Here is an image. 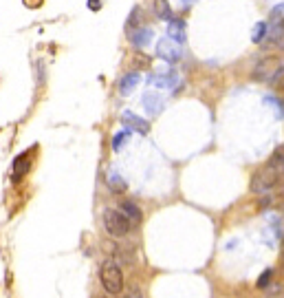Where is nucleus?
<instances>
[{
    "label": "nucleus",
    "instance_id": "f257e3e1",
    "mask_svg": "<svg viewBox=\"0 0 284 298\" xmlns=\"http://www.w3.org/2000/svg\"><path fill=\"white\" fill-rule=\"evenodd\" d=\"M102 285L104 289L108 291V294H121V289H124V274H121V267L113 261H108L102 267Z\"/></svg>",
    "mask_w": 284,
    "mask_h": 298
},
{
    "label": "nucleus",
    "instance_id": "f03ea898",
    "mask_svg": "<svg viewBox=\"0 0 284 298\" xmlns=\"http://www.w3.org/2000/svg\"><path fill=\"white\" fill-rule=\"evenodd\" d=\"M104 225L108 230V234L113 236H126L130 232V221L126 219V214L121 210H115V208H108L104 212Z\"/></svg>",
    "mask_w": 284,
    "mask_h": 298
},
{
    "label": "nucleus",
    "instance_id": "7ed1b4c3",
    "mask_svg": "<svg viewBox=\"0 0 284 298\" xmlns=\"http://www.w3.org/2000/svg\"><path fill=\"white\" fill-rule=\"evenodd\" d=\"M157 55L165 62H176L181 60V49H179V42H174L172 38H161L157 42Z\"/></svg>",
    "mask_w": 284,
    "mask_h": 298
},
{
    "label": "nucleus",
    "instance_id": "20e7f679",
    "mask_svg": "<svg viewBox=\"0 0 284 298\" xmlns=\"http://www.w3.org/2000/svg\"><path fill=\"white\" fill-rule=\"evenodd\" d=\"M275 181H277V177L273 173H269V170H260V173L255 175V179H253V190L255 192H269Z\"/></svg>",
    "mask_w": 284,
    "mask_h": 298
},
{
    "label": "nucleus",
    "instance_id": "39448f33",
    "mask_svg": "<svg viewBox=\"0 0 284 298\" xmlns=\"http://www.w3.org/2000/svg\"><path fill=\"white\" fill-rule=\"evenodd\" d=\"M143 106H146L148 115H159L163 108V97L157 95L154 91H146L143 93Z\"/></svg>",
    "mask_w": 284,
    "mask_h": 298
},
{
    "label": "nucleus",
    "instance_id": "423d86ee",
    "mask_svg": "<svg viewBox=\"0 0 284 298\" xmlns=\"http://www.w3.org/2000/svg\"><path fill=\"white\" fill-rule=\"evenodd\" d=\"M121 117H124V121H126V126H128V128H132V130H139V132H141V135H146V132L150 130L148 121H143L141 117H137V115H135V113H130V110H126V113L121 115Z\"/></svg>",
    "mask_w": 284,
    "mask_h": 298
},
{
    "label": "nucleus",
    "instance_id": "0eeeda50",
    "mask_svg": "<svg viewBox=\"0 0 284 298\" xmlns=\"http://www.w3.org/2000/svg\"><path fill=\"white\" fill-rule=\"evenodd\" d=\"M150 40H152V31H150V29H135V31H130V42L135 44V47H139V49L148 47Z\"/></svg>",
    "mask_w": 284,
    "mask_h": 298
},
{
    "label": "nucleus",
    "instance_id": "6e6552de",
    "mask_svg": "<svg viewBox=\"0 0 284 298\" xmlns=\"http://www.w3.org/2000/svg\"><path fill=\"white\" fill-rule=\"evenodd\" d=\"M139 80H141L139 73H128V75H124V77H121V82H119V93H121V95H130V93L137 88Z\"/></svg>",
    "mask_w": 284,
    "mask_h": 298
},
{
    "label": "nucleus",
    "instance_id": "1a4fd4ad",
    "mask_svg": "<svg viewBox=\"0 0 284 298\" xmlns=\"http://www.w3.org/2000/svg\"><path fill=\"white\" fill-rule=\"evenodd\" d=\"M168 22H170L168 29H170V38H172V40L179 42V44L185 42V25H183L181 20H174V18L168 20Z\"/></svg>",
    "mask_w": 284,
    "mask_h": 298
},
{
    "label": "nucleus",
    "instance_id": "9d476101",
    "mask_svg": "<svg viewBox=\"0 0 284 298\" xmlns=\"http://www.w3.org/2000/svg\"><path fill=\"white\" fill-rule=\"evenodd\" d=\"M119 208H121V212L126 214V219L130 221V223H139V221H141V210H139L132 201H121Z\"/></svg>",
    "mask_w": 284,
    "mask_h": 298
},
{
    "label": "nucleus",
    "instance_id": "9b49d317",
    "mask_svg": "<svg viewBox=\"0 0 284 298\" xmlns=\"http://www.w3.org/2000/svg\"><path fill=\"white\" fill-rule=\"evenodd\" d=\"M150 84L152 86H174L176 84V75L174 73H168V75H150Z\"/></svg>",
    "mask_w": 284,
    "mask_h": 298
},
{
    "label": "nucleus",
    "instance_id": "f8f14e48",
    "mask_svg": "<svg viewBox=\"0 0 284 298\" xmlns=\"http://www.w3.org/2000/svg\"><path fill=\"white\" fill-rule=\"evenodd\" d=\"M128 137H130V128H124V130H119L117 135L113 137V151L115 153H119L121 148L128 143Z\"/></svg>",
    "mask_w": 284,
    "mask_h": 298
},
{
    "label": "nucleus",
    "instance_id": "ddd939ff",
    "mask_svg": "<svg viewBox=\"0 0 284 298\" xmlns=\"http://www.w3.org/2000/svg\"><path fill=\"white\" fill-rule=\"evenodd\" d=\"M154 11H157V16L161 20H172V11L165 0H154Z\"/></svg>",
    "mask_w": 284,
    "mask_h": 298
},
{
    "label": "nucleus",
    "instance_id": "4468645a",
    "mask_svg": "<svg viewBox=\"0 0 284 298\" xmlns=\"http://www.w3.org/2000/svg\"><path fill=\"white\" fill-rule=\"evenodd\" d=\"M29 168H31V162H29V159L20 157L18 162L14 164V175H16V177H22L25 173H29Z\"/></svg>",
    "mask_w": 284,
    "mask_h": 298
},
{
    "label": "nucleus",
    "instance_id": "2eb2a0df",
    "mask_svg": "<svg viewBox=\"0 0 284 298\" xmlns=\"http://www.w3.org/2000/svg\"><path fill=\"white\" fill-rule=\"evenodd\" d=\"M264 36H266V22H258V25L253 27V36H251V40H253L255 44H260Z\"/></svg>",
    "mask_w": 284,
    "mask_h": 298
},
{
    "label": "nucleus",
    "instance_id": "dca6fc26",
    "mask_svg": "<svg viewBox=\"0 0 284 298\" xmlns=\"http://www.w3.org/2000/svg\"><path fill=\"white\" fill-rule=\"evenodd\" d=\"M110 184H113L115 192H124V188H126L124 179H119V177H117V175H110Z\"/></svg>",
    "mask_w": 284,
    "mask_h": 298
},
{
    "label": "nucleus",
    "instance_id": "f3484780",
    "mask_svg": "<svg viewBox=\"0 0 284 298\" xmlns=\"http://www.w3.org/2000/svg\"><path fill=\"white\" fill-rule=\"evenodd\" d=\"M271 276H273V272H271V269H266V272H264L262 276H260V280H258V287H266V285H269Z\"/></svg>",
    "mask_w": 284,
    "mask_h": 298
},
{
    "label": "nucleus",
    "instance_id": "a211bd4d",
    "mask_svg": "<svg viewBox=\"0 0 284 298\" xmlns=\"http://www.w3.org/2000/svg\"><path fill=\"white\" fill-rule=\"evenodd\" d=\"M88 7H91L93 11H99L102 9V5H99V0H88Z\"/></svg>",
    "mask_w": 284,
    "mask_h": 298
}]
</instances>
